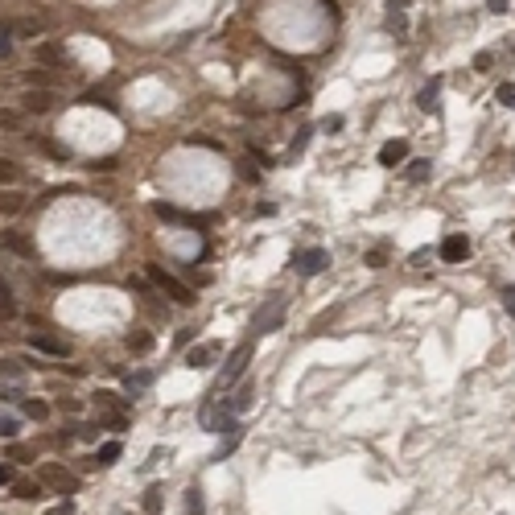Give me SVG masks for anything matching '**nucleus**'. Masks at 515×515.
Returning <instances> with one entry per match:
<instances>
[{
  "mask_svg": "<svg viewBox=\"0 0 515 515\" xmlns=\"http://www.w3.org/2000/svg\"><path fill=\"white\" fill-rule=\"evenodd\" d=\"M148 281L157 284L161 293H169L178 305H190V301H194V289H190V284H182L178 277H174V272H165L161 264H148Z\"/></svg>",
  "mask_w": 515,
  "mask_h": 515,
  "instance_id": "nucleus-1",
  "label": "nucleus"
},
{
  "mask_svg": "<svg viewBox=\"0 0 515 515\" xmlns=\"http://www.w3.org/2000/svg\"><path fill=\"white\" fill-rule=\"evenodd\" d=\"M42 486H54L58 495H75L79 491V474H70V470L58 466V462H46L42 466Z\"/></svg>",
  "mask_w": 515,
  "mask_h": 515,
  "instance_id": "nucleus-2",
  "label": "nucleus"
},
{
  "mask_svg": "<svg viewBox=\"0 0 515 515\" xmlns=\"http://www.w3.org/2000/svg\"><path fill=\"white\" fill-rule=\"evenodd\" d=\"M21 392H25V367H21L17 359H0V396L13 400V396H21Z\"/></svg>",
  "mask_w": 515,
  "mask_h": 515,
  "instance_id": "nucleus-3",
  "label": "nucleus"
},
{
  "mask_svg": "<svg viewBox=\"0 0 515 515\" xmlns=\"http://www.w3.org/2000/svg\"><path fill=\"white\" fill-rule=\"evenodd\" d=\"M330 264V252L326 247H305V252H293V268L301 272V277H318V272H326Z\"/></svg>",
  "mask_w": 515,
  "mask_h": 515,
  "instance_id": "nucleus-4",
  "label": "nucleus"
},
{
  "mask_svg": "<svg viewBox=\"0 0 515 515\" xmlns=\"http://www.w3.org/2000/svg\"><path fill=\"white\" fill-rule=\"evenodd\" d=\"M29 346L42 351V355H54V359H66L70 355V342L58 338V334H49V330H29Z\"/></svg>",
  "mask_w": 515,
  "mask_h": 515,
  "instance_id": "nucleus-5",
  "label": "nucleus"
},
{
  "mask_svg": "<svg viewBox=\"0 0 515 515\" xmlns=\"http://www.w3.org/2000/svg\"><path fill=\"white\" fill-rule=\"evenodd\" d=\"M281 322H284V297H272L268 309L256 314V334H272V330H281Z\"/></svg>",
  "mask_w": 515,
  "mask_h": 515,
  "instance_id": "nucleus-6",
  "label": "nucleus"
},
{
  "mask_svg": "<svg viewBox=\"0 0 515 515\" xmlns=\"http://www.w3.org/2000/svg\"><path fill=\"white\" fill-rule=\"evenodd\" d=\"M466 256H470L466 235H445V239H441V260H445V264H462Z\"/></svg>",
  "mask_w": 515,
  "mask_h": 515,
  "instance_id": "nucleus-7",
  "label": "nucleus"
},
{
  "mask_svg": "<svg viewBox=\"0 0 515 515\" xmlns=\"http://www.w3.org/2000/svg\"><path fill=\"white\" fill-rule=\"evenodd\" d=\"M21 103H25V112L42 116V112H49V107H54V91H49V87H29Z\"/></svg>",
  "mask_w": 515,
  "mask_h": 515,
  "instance_id": "nucleus-8",
  "label": "nucleus"
},
{
  "mask_svg": "<svg viewBox=\"0 0 515 515\" xmlns=\"http://www.w3.org/2000/svg\"><path fill=\"white\" fill-rule=\"evenodd\" d=\"M404 157H408V141H387L379 148V165H387V169H396V165H404Z\"/></svg>",
  "mask_w": 515,
  "mask_h": 515,
  "instance_id": "nucleus-9",
  "label": "nucleus"
},
{
  "mask_svg": "<svg viewBox=\"0 0 515 515\" xmlns=\"http://www.w3.org/2000/svg\"><path fill=\"white\" fill-rule=\"evenodd\" d=\"M247 359H252V346H239V351L231 355V363H227V371H223V379H219V387L235 383V379L243 375V367H247Z\"/></svg>",
  "mask_w": 515,
  "mask_h": 515,
  "instance_id": "nucleus-10",
  "label": "nucleus"
},
{
  "mask_svg": "<svg viewBox=\"0 0 515 515\" xmlns=\"http://www.w3.org/2000/svg\"><path fill=\"white\" fill-rule=\"evenodd\" d=\"M417 103H421V112H441V79H429L417 95Z\"/></svg>",
  "mask_w": 515,
  "mask_h": 515,
  "instance_id": "nucleus-11",
  "label": "nucleus"
},
{
  "mask_svg": "<svg viewBox=\"0 0 515 515\" xmlns=\"http://www.w3.org/2000/svg\"><path fill=\"white\" fill-rule=\"evenodd\" d=\"M215 355H219V346L202 342V346H194V351L186 355V367H194V371H198V367H210V359H215Z\"/></svg>",
  "mask_w": 515,
  "mask_h": 515,
  "instance_id": "nucleus-12",
  "label": "nucleus"
},
{
  "mask_svg": "<svg viewBox=\"0 0 515 515\" xmlns=\"http://www.w3.org/2000/svg\"><path fill=\"white\" fill-rule=\"evenodd\" d=\"M128 351H132V355H148V351H153V334H148V330H132V334H128Z\"/></svg>",
  "mask_w": 515,
  "mask_h": 515,
  "instance_id": "nucleus-13",
  "label": "nucleus"
},
{
  "mask_svg": "<svg viewBox=\"0 0 515 515\" xmlns=\"http://www.w3.org/2000/svg\"><path fill=\"white\" fill-rule=\"evenodd\" d=\"M116 458H120V441H103V445H99V454L91 458V466H112Z\"/></svg>",
  "mask_w": 515,
  "mask_h": 515,
  "instance_id": "nucleus-14",
  "label": "nucleus"
},
{
  "mask_svg": "<svg viewBox=\"0 0 515 515\" xmlns=\"http://www.w3.org/2000/svg\"><path fill=\"white\" fill-rule=\"evenodd\" d=\"M161 503H165V491H161V486H148V491H144V515H161Z\"/></svg>",
  "mask_w": 515,
  "mask_h": 515,
  "instance_id": "nucleus-15",
  "label": "nucleus"
},
{
  "mask_svg": "<svg viewBox=\"0 0 515 515\" xmlns=\"http://www.w3.org/2000/svg\"><path fill=\"white\" fill-rule=\"evenodd\" d=\"M8 29H13V33H21V38H38V33H42V21H38V17H33V21H29V17H21V21H8Z\"/></svg>",
  "mask_w": 515,
  "mask_h": 515,
  "instance_id": "nucleus-16",
  "label": "nucleus"
},
{
  "mask_svg": "<svg viewBox=\"0 0 515 515\" xmlns=\"http://www.w3.org/2000/svg\"><path fill=\"white\" fill-rule=\"evenodd\" d=\"M0 247H8V252H21V256H33V243H25L21 235H0Z\"/></svg>",
  "mask_w": 515,
  "mask_h": 515,
  "instance_id": "nucleus-17",
  "label": "nucleus"
},
{
  "mask_svg": "<svg viewBox=\"0 0 515 515\" xmlns=\"http://www.w3.org/2000/svg\"><path fill=\"white\" fill-rule=\"evenodd\" d=\"M0 318L8 322V318H17V301H13V289L0 281Z\"/></svg>",
  "mask_w": 515,
  "mask_h": 515,
  "instance_id": "nucleus-18",
  "label": "nucleus"
},
{
  "mask_svg": "<svg viewBox=\"0 0 515 515\" xmlns=\"http://www.w3.org/2000/svg\"><path fill=\"white\" fill-rule=\"evenodd\" d=\"M17 182H21V169L8 157H0V186H17Z\"/></svg>",
  "mask_w": 515,
  "mask_h": 515,
  "instance_id": "nucleus-19",
  "label": "nucleus"
},
{
  "mask_svg": "<svg viewBox=\"0 0 515 515\" xmlns=\"http://www.w3.org/2000/svg\"><path fill=\"white\" fill-rule=\"evenodd\" d=\"M148 383H153V371H137V375H128V379H124V387H128L132 396H141Z\"/></svg>",
  "mask_w": 515,
  "mask_h": 515,
  "instance_id": "nucleus-20",
  "label": "nucleus"
},
{
  "mask_svg": "<svg viewBox=\"0 0 515 515\" xmlns=\"http://www.w3.org/2000/svg\"><path fill=\"white\" fill-rule=\"evenodd\" d=\"M21 408H25V417H29V421H46V417H49V404H46V400H25Z\"/></svg>",
  "mask_w": 515,
  "mask_h": 515,
  "instance_id": "nucleus-21",
  "label": "nucleus"
},
{
  "mask_svg": "<svg viewBox=\"0 0 515 515\" xmlns=\"http://www.w3.org/2000/svg\"><path fill=\"white\" fill-rule=\"evenodd\" d=\"M0 210H4V215H21V210H25L21 194H0Z\"/></svg>",
  "mask_w": 515,
  "mask_h": 515,
  "instance_id": "nucleus-22",
  "label": "nucleus"
},
{
  "mask_svg": "<svg viewBox=\"0 0 515 515\" xmlns=\"http://www.w3.org/2000/svg\"><path fill=\"white\" fill-rule=\"evenodd\" d=\"M33 58H38V62H62V49L49 46V42H42V46L33 49Z\"/></svg>",
  "mask_w": 515,
  "mask_h": 515,
  "instance_id": "nucleus-23",
  "label": "nucleus"
},
{
  "mask_svg": "<svg viewBox=\"0 0 515 515\" xmlns=\"http://www.w3.org/2000/svg\"><path fill=\"white\" fill-rule=\"evenodd\" d=\"M21 433V421L13 413H0V437H17Z\"/></svg>",
  "mask_w": 515,
  "mask_h": 515,
  "instance_id": "nucleus-24",
  "label": "nucleus"
},
{
  "mask_svg": "<svg viewBox=\"0 0 515 515\" xmlns=\"http://www.w3.org/2000/svg\"><path fill=\"white\" fill-rule=\"evenodd\" d=\"M495 99H499L503 107H512V112H515V83H499V87H495Z\"/></svg>",
  "mask_w": 515,
  "mask_h": 515,
  "instance_id": "nucleus-25",
  "label": "nucleus"
},
{
  "mask_svg": "<svg viewBox=\"0 0 515 515\" xmlns=\"http://www.w3.org/2000/svg\"><path fill=\"white\" fill-rule=\"evenodd\" d=\"M0 58H13V29H8V21H0Z\"/></svg>",
  "mask_w": 515,
  "mask_h": 515,
  "instance_id": "nucleus-26",
  "label": "nucleus"
},
{
  "mask_svg": "<svg viewBox=\"0 0 515 515\" xmlns=\"http://www.w3.org/2000/svg\"><path fill=\"white\" fill-rule=\"evenodd\" d=\"M186 515H202V491H198V486L186 491Z\"/></svg>",
  "mask_w": 515,
  "mask_h": 515,
  "instance_id": "nucleus-27",
  "label": "nucleus"
},
{
  "mask_svg": "<svg viewBox=\"0 0 515 515\" xmlns=\"http://www.w3.org/2000/svg\"><path fill=\"white\" fill-rule=\"evenodd\" d=\"M247 404H252V383H243V387H239V396H235V404H227V408H231V413H243Z\"/></svg>",
  "mask_w": 515,
  "mask_h": 515,
  "instance_id": "nucleus-28",
  "label": "nucleus"
},
{
  "mask_svg": "<svg viewBox=\"0 0 515 515\" xmlns=\"http://www.w3.org/2000/svg\"><path fill=\"white\" fill-rule=\"evenodd\" d=\"M429 174H433V165H429V161H413V169H408V182H424Z\"/></svg>",
  "mask_w": 515,
  "mask_h": 515,
  "instance_id": "nucleus-29",
  "label": "nucleus"
},
{
  "mask_svg": "<svg viewBox=\"0 0 515 515\" xmlns=\"http://www.w3.org/2000/svg\"><path fill=\"white\" fill-rule=\"evenodd\" d=\"M13 491H17V499H38V482H13Z\"/></svg>",
  "mask_w": 515,
  "mask_h": 515,
  "instance_id": "nucleus-30",
  "label": "nucleus"
},
{
  "mask_svg": "<svg viewBox=\"0 0 515 515\" xmlns=\"http://www.w3.org/2000/svg\"><path fill=\"white\" fill-rule=\"evenodd\" d=\"M49 83H54V79L42 75V70H29V75H25V87H49Z\"/></svg>",
  "mask_w": 515,
  "mask_h": 515,
  "instance_id": "nucleus-31",
  "label": "nucleus"
},
{
  "mask_svg": "<svg viewBox=\"0 0 515 515\" xmlns=\"http://www.w3.org/2000/svg\"><path fill=\"white\" fill-rule=\"evenodd\" d=\"M499 301H503V309H507V314L515 318V284H507V289L499 293Z\"/></svg>",
  "mask_w": 515,
  "mask_h": 515,
  "instance_id": "nucleus-32",
  "label": "nucleus"
},
{
  "mask_svg": "<svg viewBox=\"0 0 515 515\" xmlns=\"http://www.w3.org/2000/svg\"><path fill=\"white\" fill-rule=\"evenodd\" d=\"M309 132H314V128H301V137H297V141L289 144V157H297V153L305 148V141H309Z\"/></svg>",
  "mask_w": 515,
  "mask_h": 515,
  "instance_id": "nucleus-33",
  "label": "nucleus"
},
{
  "mask_svg": "<svg viewBox=\"0 0 515 515\" xmlns=\"http://www.w3.org/2000/svg\"><path fill=\"white\" fill-rule=\"evenodd\" d=\"M8 458L21 462V458H33V449H29V445H8Z\"/></svg>",
  "mask_w": 515,
  "mask_h": 515,
  "instance_id": "nucleus-34",
  "label": "nucleus"
},
{
  "mask_svg": "<svg viewBox=\"0 0 515 515\" xmlns=\"http://www.w3.org/2000/svg\"><path fill=\"white\" fill-rule=\"evenodd\" d=\"M0 128H21V116L17 112H0Z\"/></svg>",
  "mask_w": 515,
  "mask_h": 515,
  "instance_id": "nucleus-35",
  "label": "nucleus"
},
{
  "mask_svg": "<svg viewBox=\"0 0 515 515\" xmlns=\"http://www.w3.org/2000/svg\"><path fill=\"white\" fill-rule=\"evenodd\" d=\"M322 128H326V132H338V128H342V116H326Z\"/></svg>",
  "mask_w": 515,
  "mask_h": 515,
  "instance_id": "nucleus-36",
  "label": "nucleus"
},
{
  "mask_svg": "<svg viewBox=\"0 0 515 515\" xmlns=\"http://www.w3.org/2000/svg\"><path fill=\"white\" fill-rule=\"evenodd\" d=\"M474 70H491V54H486V49H482V54L474 58Z\"/></svg>",
  "mask_w": 515,
  "mask_h": 515,
  "instance_id": "nucleus-37",
  "label": "nucleus"
},
{
  "mask_svg": "<svg viewBox=\"0 0 515 515\" xmlns=\"http://www.w3.org/2000/svg\"><path fill=\"white\" fill-rule=\"evenodd\" d=\"M58 408H62V413H79L83 404H79V400H66V396H62V404H58Z\"/></svg>",
  "mask_w": 515,
  "mask_h": 515,
  "instance_id": "nucleus-38",
  "label": "nucleus"
},
{
  "mask_svg": "<svg viewBox=\"0 0 515 515\" xmlns=\"http://www.w3.org/2000/svg\"><path fill=\"white\" fill-rule=\"evenodd\" d=\"M507 4H512V0H486V8H491V13H507Z\"/></svg>",
  "mask_w": 515,
  "mask_h": 515,
  "instance_id": "nucleus-39",
  "label": "nucleus"
},
{
  "mask_svg": "<svg viewBox=\"0 0 515 515\" xmlns=\"http://www.w3.org/2000/svg\"><path fill=\"white\" fill-rule=\"evenodd\" d=\"M8 482H13V470H8L4 462H0V486H8Z\"/></svg>",
  "mask_w": 515,
  "mask_h": 515,
  "instance_id": "nucleus-40",
  "label": "nucleus"
},
{
  "mask_svg": "<svg viewBox=\"0 0 515 515\" xmlns=\"http://www.w3.org/2000/svg\"><path fill=\"white\" fill-rule=\"evenodd\" d=\"M512 243H515V235H512Z\"/></svg>",
  "mask_w": 515,
  "mask_h": 515,
  "instance_id": "nucleus-41",
  "label": "nucleus"
}]
</instances>
